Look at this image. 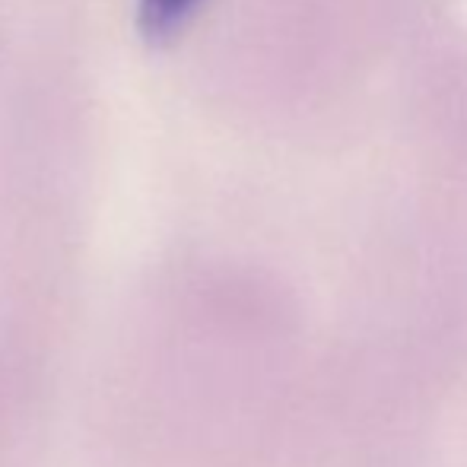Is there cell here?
I'll return each instance as SVG.
<instances>
[{
    "mask_svg": "<svg viewBox=\"0 0 467 467\" xmlns=\"http://www.w3.org/2000/svg\"><path fill=\"white\" fill-rule=\"evenodd\" d=\"M197 6H201V0H140L137 26H140L147 42H166L188 23V16Z\"/></svg>",
    "mask_w": 467,
    "mask_h": 467,
    "instance_id": "1",
    "label": "cell"
}]
</instances>
